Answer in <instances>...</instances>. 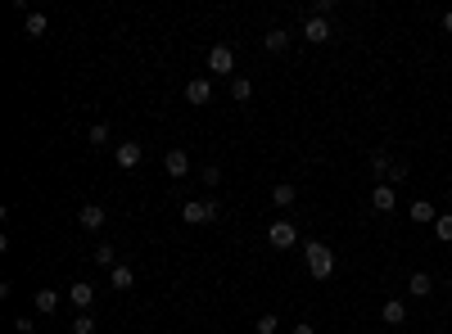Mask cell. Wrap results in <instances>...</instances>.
<instances>
[{
  "mask_svg": "<svg viewBox=\"0 0 452 334\" xmlns=\"http://www.w3.org/2000/svg\"><path fill=\"white\" fill-rule=\"evenodd\" d=\"M186 104H194V108L213 104V77H194V82H186Z\"/></svg>",
  "mask_w": 452,
  "mask_h": 334,
  "instance_id": "4",
  "label": "cell"
},
{
  "mask_svg": "<svg viewBox=\"0 0 452 334\" xmlns=\"http://www.w3.org/2000/svg\"><path fill=\"white\" fill-rule=\"evenodd\" d=\"M294 199H299L294 181H276V185H272V204H276V208H294Z\"/></svg>",
  "mask_w": 452,
  "mask_h": 334,
  "instance_id": "14",
  "label": "cell"
},
{
  "mask_svg": "<svg viewBox=\"0 0 452 334\" xmlns=\"http://www.w3.org/2000/svg\"><path fill=\"white\" fill-rule=\"evenodd\" d=\"M263 50H267V55H280V50H290V32H285V28H272V32L263 36Z\"/></svg>",
  "mask_w": 452,
  "mask_h": 334,
  "instance_id": "15",
  "label": "cell"
},
{
  "mask_svg": "<svg viewBox=\"0 0 452 334\" xmlns=\"http://www.w3.org/2000/svg\"><path fill=\"white\" fill-rule=\"evenodd\" d=\"M104 221H109V213H104L100 204H82L77 208V226L82 230H104Z\"/></svg>",
  "mask_w": 452,
  "mask_h": 334,
  "instance_id": "7",
  "label": "cell"
},
{
  "mask_svg": "<svg viewBox=\"0 0 452 334\" xmlns=\"http://www.w3.org/2000/svg\"><path fill=\"white\" fill-rule=\"evenodd\" d=\"M204 181H209V185H222V167L209 163V167H204Z\"/></svg>",
  "mask_w": 452,
  "mask_h": 334,
  "instance_id": "27",
  "label": "cell"
},
{
  "mask_svg": "<svg viewBox=\"0 0 452 334\" xmlns=\"http://www.w3.org/2000/svg\"><path fill=\"white\" fill-rule=\"evenodd\" d=\"M448 294H452V276H448Z\"/></svg>",
  "mask_w": 452,
  "mask_h": 334,
  "instance_id": "32",
  "label": "cell"
},
{
  "mask_svg": "<svg viewBox=\"0 0 452 334\" xmlns=\"http://www.w3.org/2000/svg\"><path fill=\"white\" fill-rule=\"evenodd\" d=\"M55 307H59V289H36V312L50 316Z\"/></svg>",
  "mask_w": 452,
  "mask_h": 334,
  "instance_id": "20",
  "label": "cell"
},
{
  "mask_svg": "<svg viewBox=\"0 0 452 334\" xmlns=\"http://www.w3.org/2000/svg\"><path fill=\"white\" fill-rule=\"evenodd\" d=\"M303 36H308V41L312 45H326V41H331V18H316V14H308V18H303Z\"/></svg>",
  "mask_w": 452,
  "mask_h": 334,
  "instance_id": "6",
  "label": "cell"
},
{
  "mask_svg": "<svg viewBox=\"0 0 452 334\" xmlns=\"http://www.w3.org/2000/svg\"><path fill=\"white\" fill-rule=\"evenodd\" d=\"M389 167H394V158H389L385 150H375L371 154V172H375V177H389Z\"/></svg>",
  "mask_w": 452,
  "mask_h": 334,
  "instance_id": "22",
  "label": "cell"
},
{
  "mask_svg": "<svg viewBox=\"0 0 452 334\" xmlns=\"http://www.w3.org/2000/svg\"><path fill=\"white\" fill-rule=\"evenodd\" d=\"M72 334H95V316L91 312H77V316H72Z\"/></svg>",
  "mask_w": 452,
  "mask_h": 334,
  "instance_id": "23",
  "label": "cell"
},
{
  "mask_svg": "<svg viewBox=\"0 0 452 334\" xmlns=\"http://www.w3.org/2000/svg\"><path fill=\"white\" fill-rule=\"evenodd\" d=\"M45 28H50V18H45V14H28V18H23V36H32V41H36V36H45Z\"/></svg>",
  "mask_w": 452,
  "mask_h": 334,
  "instance_id": "19",
  "label": "cell"
},
{
  "mask_svg": "<svg viewBox=\"0 0 452 334\" xmlns=\"http://www.w3.org/2000/svg\"><path fill=\"white\" fill-rule=\"evenodd\" d=\"M87 140L95 145V150H100V145H109V127H104V122H95V127L87 131Z\"/></svg>",
  "mask_w": 452,
  "mask_h": 334,
  "instance_id": "26",
  "label": "cell"
},
{
  "mask_svg": "<svg viewBox=\"0 0 452 334\" xmlns=\"http://www.w3.org/2000/svg\"><path fill=\"white\" fill-rule=\"evenodd\" d=\"M448 204H452V190H448Z\"/></svg>",
  "mask_w": 452,
  "mask_h": 334,
  "instance_id": "33",
  "label": "cell"
},
{
  "mask_svg": "<svg viewBox=\"0 0 452 334\" xmlns=\"http://www.w3.org/2000/svg\"><path fill=\"white\" fill-rule=\"evenodd\" d=\"M380 321H385V325H402V321H407V303H402V299H385Z\"/></svg>",
  "mask_w": 452,
  "mask_h": 334,
  "instance_id": "13",
  "label": "cell"
},
{
  "mask_svg": "<svg viewBox=\"0 0 452 334\" xmlns=\"http://www.w3.org/2000/svg\"><path fill=\"white\" fill-rule=\"evenodd\" d=\"M402 177H407V163H394V167H389V185H398Z\"/></svg>",
  "mask_w": 452,
  "mask_h": 334,
  "instance_id": "28",
  "label": "cell"
},
{
  "mask_svg": "<svg viewBox=\"0 0 452 334\" xmlns=\"http://www.w3.org/2000/svg\"><path fill=\"white\" fill-rule=\"evenodd\" d=\"M114 158H118V167H122V172H131V167H136L140 158H145V145H136V140H122Z\"/></svg>",
  "mask_w": 452,
  "mask_h": 334,
  "instance_id": "11",
  "label": "cell"
},
{
  "mask_svg": "<svg viewBox=\"0 0 452 334\" xmlns=\"http://www.w3.org/2000/svg\"><path fill=\"white\" fill-rule=\"evenodd\" d=\"M109 284H114V289H131V284H136V271H131V267H114V271H109Z\"/></svg>",
  "mask_w": 452,
  "mask_h": 334,
  "instance_id": "18",
  "label": "cell"
},
{
  "mask_svg": "<svg viewBox=\"0 0 452 334\" xmlns=\"http://www.w3.org/2000/svg\"><path fill=\"white\" fill-rule=\"evenodd\" d=\"M267 240H272V249H280V253H285V249H294V244H299L294 221H285V217L272 221V226H267Z\"/></svg>",
  "mask_w": 452,
  "mask_h": 334,
  "instance_id": "3",
  "label": "cell"
},
{
  "mask_svg": "<svg viewBox=\"0 0 452 334\" xmlns=\"http://www.w3.org/2000/svg\"><path fill=\"white\" fill-rule=\"evenodd\" d=\"M303 262H308V271H312V280H331L335 276V253H331V244H308L303 249Z\"/></svg>",
  "mask_w": 452,
  "mask_h": 334,
  "instance_id": "1",
  "label": "cell"
},
{
  "mask_svg": "<svg viewBox=\"0 0 452 334\" xmlns=\"http://www.w3.org/2000/svg\"><path fill=\"white\" fill-rule=\"evenodd\" d=\"M443 32H452V9H448V14H443Z\"/></svg>",
  "mask_w": 452,
  "mask_h": 334,
  "instance_id": "31",
  "label": "cell"
},
{
  "mask_svg": "<svg viewBox=\"0 0 452 334\" xmlns=\"http://www.w3.org/2000/svg\"><path fill=\"white\" fill-rule=\"evenodd\" d=\"M253 330H258V334H276V330H280V316L263 312V316H258V325H253Z\"/></svg>",
  "mask_w": 452,
  "mask_h": 334,
  "instance_id": "24",
  "label": "cell"
},
{
  "mask_svg": "<svg viewBox=\"0 0 452 334\" xmlns=\"http://www.w3.org/2000/svg\"><path fill=\"white\" fill-rule=\"evenodd\" d=\"M290 334H316V325H308V321H303V325H294Z\"/></svg>",
  "mask_w": 452,
  "mask_h": 334,
  "instance_id": "30",
  "label": "cell"
},
{
  "mask_svg": "<svg viewBox=\"0 0 452 334\" xmlns=\"http://www.w3.org/2000/svg\"><path fill=\"white\" fill-rule=\"evenodd\" d=\"M407 294H412V299H430V294H434V276H430V271H412V276H407Z\"/></svg>",
  "mask_w": 452,
  "mask_h": 334,
  "instance_id": "12",
  "label": "cell"
},
{
  "mask_svg": "<svg viewBox=\"0 0 452 334\" xmlns=\"http://www.w3.org/2000/svg\"><path fill=\"white\" fill-rule=\"evenodd\" d=\"M217 213H222V208H217V199H186L181 204V221H186V226H204V221H217Z\"/></svg>",
  "mask_w": 452,
  "mask_h": 334,
  "instance_id": "2",
  "label": "cell"
},
{
  "mask_svg": "<svg viewBox=\"0 0 452 334\" xmlns=\"http://www.w3.org/2000/svg\"><path fill=\"white\" fill-rule=\"evenodd\" d=\"M68 303L77 307V312H91V303H95V284H91V280H77V284L68 289Z\"/></svg>",
  "mask_w": 452,
  "mask_h": 334,
  "instance_id": "10",
  "label": "cell"
},
{
  "mask_svg": "<svg viewBox=\"0 0 452 334\" xmlns=\"http://www.w3.org/2000/svg\"><path fill=\"white\" fill-rule=\"evenodd\" d=\"M91 257H95V262H100V267H109V271L118 267V257H114V249H109V244H100V249H95Z\"/></svg>",
  "mask_w": 452,
  "mask_h": 334,
  "instance_id": "25",
  "label": "cell"
},
{
  "mask_svg": "<svg viewBox=\"0 0 452 334\" xmlns=\"http://www.w3.org/2000/svg\"><path fill=\"white\" fill-rule=\"evenodd\" d=\"M209 72H217V77L236 72V50H231V45H213L209 50Z\"/></svg>",
  "mask_w": 452,
  "mask_h": 334,
  "instance_id": "5",
  "label": "cell"
},
{
  "mask_svg": "<svg viewBox=\"0 0 452 334\" xmlns=\"http://www.w3.org/2000/svg\"><path fill=\"white\" fill-rule=\"evenodd\" d=\"M434 235H439V244H452V213H439Z\"/></svg>",
  "mask_w": 452,
  "mask_h": 334,
  "instance_id": "21",
  "label": "cell"
},
{
  "mask_svg": "<svg viewBox=\"0 0 452 334\" xmlns=\"http://www.w3.org/2000/svg\"><path fill=\"white\" fill-rule=\"evenodd\" d=\"M371 208H375V213H394V208H398V194H394V185H389V181H380L371 190Z\"/></svg>",
  "mask_w": 452,
  "mask_h": 334,
  "instance_id": "9",
  "label": "cell"
},
{
  "mask_svg": "<svg viewBox=\"0 0 452 334\" xmlns=\"http://www.w3.org/2000/svg\"><path fill=\"white\" fill-rule=\"evenodd\" d=\"M231 100H236V104H249V100H253V82H249V77H231Z\"/></svg>",
  "mask_w": 452,
  "mask_h": 334,
  "instance_id": "17",
  "label": "cell"
},
{
  "mask_svg": "<svg viewBox=\"0 0 452 334\" xmlns=\"http://www.w3.org/2000/svg\"><path fill=\"white\" fill-rule=\"evenodd\" d=\"M163 172H167L172 181H181V177L190 172V154H186V150H177V145H172V150L163 154Z\"/></svg>",
  "mask_w": 452,
  "mask_h": 334,
  "instance_id": "8",
  "label": "cell"
},
{
  "mask_svg": "<svg viewBox=\"0 0 452 334\" xmlns=\"http://www.w3.org/2000/svg\"><path fill=\"white\" fill-rule=\"evenodd\" d=\"M412 221H417V226H434V221H439V208L425 204V199H417V204H412Z\"/></svg>",
  "mask_w": 452,
  "mask_h": 334,
  "instance_id": "16",
  "label": "cell"
},
{
  "mask_svg": "<svg viewBox=\"0 0 452 334\" xmlns=\"http://www.w3.org/2000/svg\"><path fill=\"white\" fill-rule=\"evenodd\" d=\"M32 330H36V325H32L28 316H14V334H32Z\"/></svg>",
  "mask_w": 452,
  "mask_h": 334,
  "instance_id": "29",
  "label": "cell"
}]
</instances>
